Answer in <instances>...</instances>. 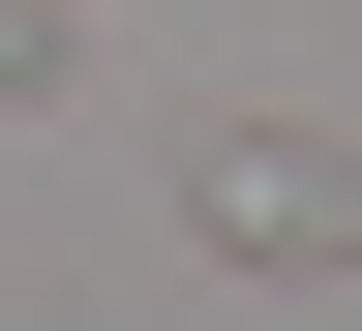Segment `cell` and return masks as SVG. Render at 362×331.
<instances>
[{"instance_id": "1", "label": "cell", "mask_w": 362, "mask_h": 331, "mask_svg": "<svg viewBox=\"0 0 362 331\" xmlns=\"http://www.w3.org/2000/svg\"><path fill=\"white\" fill-rule=\"evenodd\" d=\"M211 241H272V271H302V241H362V181H332V151H211Z\"/></svg>"}]
</instances>
